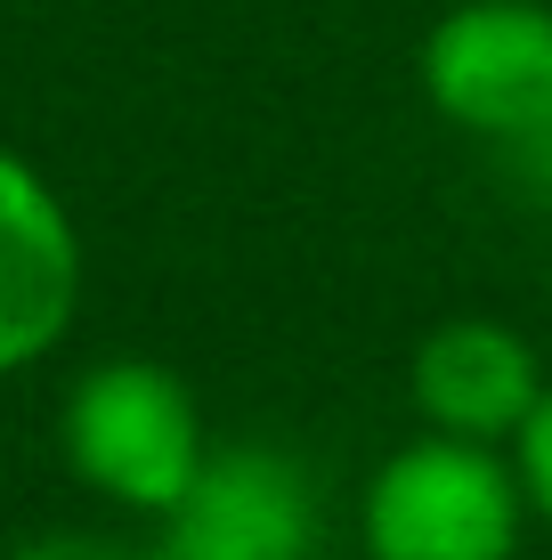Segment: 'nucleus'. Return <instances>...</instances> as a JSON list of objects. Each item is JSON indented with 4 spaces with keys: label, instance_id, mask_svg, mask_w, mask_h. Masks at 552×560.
Masks as SVG:
<instances>
[{
    "label": "nucleus",
    "instance_id": "f257e3e1",
    "mask_svg": "<svg viewBox=\"0 0 552 560\" xmlns=\"http://www.w3.org/2000/svg\"><path fill=\"white\" fill-rule=\"evenodd\" d=\"M212 447L220 439L203 422L196 382L139 350L90 358L57 398V463L73 471V488H90L130 520H155V528L203 479Z\"/></svg>",
    "mask_w": 552,
    "mask_h": 560
},
{
    "label": "nucleus",
    "instance_id": "f03ea898",
    "mask_svg": "<svg viewBox=\"0 0 552 560\" xmlns=\"http://www.w3.org/2000/svg\"><path fill=\"white\" fill-rule=\"evenodd\" d=\"M528 488L512 447L414 431L357 488V552L366 560H520Z\"/></svg>",
    "mask_w": 552,
    "mask_h": 560
},
{
    "label": "nucleus",
    "instance_id": "7ed1b4c3",
    "mask_svg": "<svg viewBox=\"0 0 552 560\" xmlns=\"http://www.w3.org/2000/svg\"><path fill=\"white\" fill-rule=\"evenodd\" d=\"M423 98L480 147L552 139V0H455L414 49Z\"/></svg>",
    "mask_w": 552,
    "mask_h": 560
},
{
    "label": "nucleus",
    "instance_id": "20e7f679",
    "mask_svg": "<svg viewBox=\"0 0 552 560\" xmlns=\"http://www.w3.org/2000/svg\"><path fill=\"white\" fill-rule=\"evenodd\" d=\"M90 253L57 179L33 154L0 147V382L66 350L82 317Z\"/></svg>",
    "mask_w": 552,
    "mask_h": 560
},
{
    "label": "nucleus",
    "instance_id": "39448f33",
    "mask_svg": "<svg viewBox=\"0 0 552 560\" xmlns=\"http://www.w3.org/2000/svg\"><path fill=\"white\" fill-rule=\"evenodd\" d=\"M171 560H309L317 552V479L284 447L220 439L203 479L155 528Z\"/></svg>",
    "mask_w": 552,
    "mask_h": 560
},
{
    "label": "nucleus",
    "instance_id": "423d86ee",
    "mask_svg": "<svg viewBox=\"0 0 552 560\" xmlns=\"http://www.w3.org/2000/svg\"><path fill=\"white\" fill-rule=\"evenodd\" d=\"M544 382L552 374L537 341L504 317H439L414 341V365H407L414 422L447 439H480V447H512L528 431Z\"/></svg>",
    "mask_w": 552,
    "mask_h": 560
},
{
    "label": "nucleus",
    "instance_id": "0eeeda50",
    "mask_svg": "<svg viewBox=\"0 0 552 560\" xmlns=\"http://www.w3.org/2000/svg\"><path fill=\"white\" fill-rule=\"evenodd\" d=\"M0 560H171L163 545H139V536H106V528H49V536H25Z\"/></svg>",
    "mask_w": 552,
    "mask_h": 560
},
{
    "label": "nucleus",
    "instance_id": "6e6552de",
    "mask_svg": "<svg viewBox=\"0 0 552 560\" xmlns=\"http://www.w3.org/2000/svg\"><path fill=\"white\" fill-rule=\"evenodd\" d=\"M512 463H520V488H528V512H537V528H552V382H544L537 415H528V431L512 439Z\"/></svg>",
    "mask_w": 552,
    "mask_h": 560
}]
</instances>
